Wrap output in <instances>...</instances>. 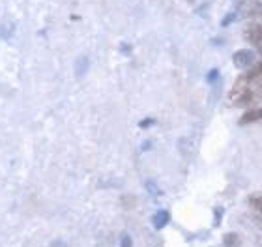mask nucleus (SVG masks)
Here are the masks:
<instances>
[{
    "label": "nucleus",
    "instance_id": "3",
    "mask_svg": "<svg viewBox=\"0 0 262 247\" xmlns=\"http://www.w3.org/2000/svg\"><path fill=\"white\" fill-rule=\"evenodd\" d=\"M244 38H246L255 49L262 53V25H255V27H251L249 30H246Z\"/></svg>",
    "mask_w": 262,
    "mask_h": 247
},
{
    "label": "nucleus",
    "instance_id": "4",
    "mask_svg": "<svg viewBox=\"0 0 262 247\" xmlns=\"http://www.w3.org/2000/svg\"><path fill=\"white\" fill-rule=\"evenodd\" d=\"M257 122H262V107H251V109H247L240 118L242 126L257 124Z\"/></svg>",
    "mask_w": 262,
    "mask_h": 247
},
{
    "label": "nucleus",
    "instance_id": "6",
    "mask_svg": "<svg viewBox=\"0 0 262 247\" xmlns=\"http://www.w3.org/2000/svg\"><path fill=\"white\" fill-rule=\"evenodd\" d=\"M223 243L225 247H240V236L236 232H229L223 236Z\"/></svg>",
    "mask_w": 262,
    "mask_h": 247
},
{
    "label": "nucleus",
    "instance_id": "1",
    "mask_svg": "<svg viewBox=\"0 0 262 247\" xmlns=\"http://www.w3.org/2000/svg\"><path fill=\"white\" fill-rule=\"evenodd\" d=\"M232 62H234V66L240 68V70H249V68H253L257 64V56H255V51H251V49H240L234 53Z\"/></svg>",
    "mask_w": 262,
    "mask_h": 247
},
{
    "label": "nucleus",
    "instance_id": "9",
    "mask_svg": "<svg viewBox=\"0 0 262 247\" xmlns=\"http://www.w3.org/2000/svg\"><path fill=\"white\" fill-rule=\"evenodd\" d=\"M122 247H131V238L129 236H124V240H122Z\"/></svg>",
    "mask_w": 262,
    "mask_h": 247
},
{
    "label": "nucleus",
    "instance_id": "8",
    "mask_svg": "<svg viewBox=\"0 0 262 247\" xmlns=\"http://www.w3.org/2000/svg\"><path fill=\"white\" fill-rule=\"evenodd\" d=\"M255 88H257V94L258 98L262 96V81H255Z\"/></svg>",
    "mask_w": 262,
    "mask_h": 247
},
{
    "label": "nucleus",
    "instance_id": "2",
    "mask_svg": "<svg viewBox=\"0 0 262 247\" xmlns=\"http://www.w3.org/2000/svg\"><path fill=\"white\" fill-rule=\"evenodd\" d=\"M238 13H242L244 17H260L262 2H258V0H240L238 2Z\"/></svg>",
    "mask_w": 262,
    "mask_h": 247
},
{
    "label": "nucleus",
    "instance_id": "7",
    "mask_svg": "<svg viewBox=\"0 0 262 247\" xmlns=\"http://www.w3.org/2000/svg\"><path fill=\"white\" fill-rule=\"evenodd\" d=\"M249 204L257 210L258 214H262V195H251L249 197Z\"/></svg>",
    "mask_w": 262,
    "mask_h": 247
},
{
    "label": "nucleus",
    "instance_id": "5",
    "mask_svg": "<svg viewBox=\"0 0 262 247\" xmlns=\"http://www.w3.org/2000/svg\"><path fill=\"white\" fill-rule=\"evenodd\" d=\"M169 212H165V210H159L158 214L154 215V227H156V229H163L165 225H167V223H169Z\"/></svg>",
    "mask_w": 262,
    "mask_h": 247
}]
</instances>
